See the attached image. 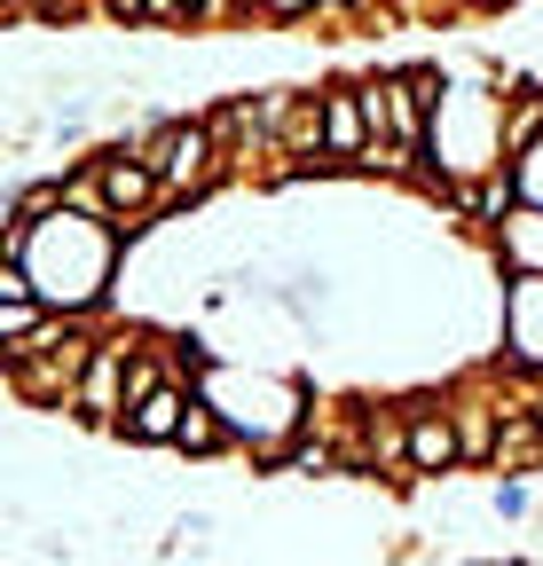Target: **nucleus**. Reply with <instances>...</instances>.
<instances>
[{"instance_id": "nucleus-1", "label": "nucleus", "mask_w": 543, "mask_h": 566, "mask_svg": "<svg viewBox=\"0 0 543 566\" xmlns=\"http://www.w3.org/2000/svg\"><path fill=\"white\" fill-rule=\"evenodd\" d=\"M17 229H24V221H17ZM17 268L32 275V292H40L55 315H111L118 268H126V229H118V221H95V212L55 205L48 221L24 229Z\"/></svg>"}, {"instance_id": "nucleus-2", "label": "nucleus", "mask_w": 543, "mask_h": 566, "mask_svg": "<svg viewBox=\"0 0 543 566\" xmlns=\"http://www.w3.org/2000/svg\"><path fill=\"white\" fill-rule=\"evenodd\" d=\"M197 394L229 417V441H237V457H252V464L284 457V441L307 433L315 409H323L300 370H284V363H244V354H221V363L197 378Z\"/></svg>"}, {"instance_id": "nucleus-3", "label": "nucleus", "mask_w": 543, "mask_h": 566, "mask_svg": "<svg viewBox=\"0 0 543 566\" xmlns=\"http://www.w3.org/2000/svg\"><path fill=\"white\" fill-rule=\"evenodd\" d=\"M95 346H103L95 315H48L32 338H9V346H0L9 401H17L24 417H48V409L72 417V394H80V378H87V363H95Z\"/></svg>"}, {"instance_id": "nucleus-4", "label": "nucleus", "mask_w": 543, "mask_h": 566, "mask_svg": "<svg viewBox=\"0 0 543 566\" xmlns=\"http://www.w3.org/2000/svg\"><path fill=\"white\" fill-rule=\"evenodd\" d=\"M426 158L449 174V181H481L504 158V87L489 80L481 63L472 71H449V87L434 103V126H426Z\"/></svg>"}, {"instance_id": "nucleus-5", "label": "nucleus", "mask_w": 543, "mask_h": 566, "mask_svg": "<svg viewBox=\"0 0 543 566\" xmlns=\"http://www.w3.org/2000/svg\"><path fill=\"white\" fill-rule=\"evenodd\" d=\"M143 158L158 166L166 181V212H197V205H213L229 189V150H221V134L206 111H189V118H166L150 142H143Z\"/></svg>"}, {"instance_id": "nucleus-6", "label": "nucleus", "mask_w": 543, "mask_h": 566, "mask_svg": "<svg viewBox=\"0 0 543 566\" xmlns=\"http://www.w3.org/2000/svg\"><path fill=\"white\" fill-rule=\"evenodd\" d=\"M410 472L418 480H457L464 472V441H457V417H449L441 386L410 394Z\"/></svg>"}, {"instance_id": "nucleus-7", "label": "nucleus", "mask_w": 543, "mask_h": 566, "mask_svg": "<svg viewBox=\"0 0 543 566\" xmlns=\"http://www.w3.org/2000/svg\"><path fill=\"white\" fill-rule=\"evenodd\" d=\"M497 354L543 378V275H504V331Z\"/></svg>"}, {"instance_id": "nucleus-8", "label": "nucleus", "mask_w": 543, "mask_h": 566, "mask_svg": "<svg viewBox=\"0 0 543 566\" xmlns=\"http://www.w3.org/2000/svg\"><path fill=\"white\" fill-rule=\"evenodd\" d=\"M189 401H197V386H189V378H166L158 394H143V401L118 417V433H111V441H126V449H174Z\"/></svg>"}, {"instance_id": "nucleus-9", "label": "nucleus", "mask_w": 543, "mask_h": 566, "mask_svg": "<svg viewBox=\"0 0 543 566\" xmlns=\"http://www.w3.org/2000/svg\"><path fill=\"white\" fill-rule=\"evenodd\" d=\"M323 142H331V150L347 158V174H355L363 142H370V103H363V80H323Z\"/></svg>"}, {"instance_id": "nucleus-10", "label": "nucleus", "mask_w": 543, "mask_h": 566, "mask_svg": "<svg viewBox=\"0 0 543 566\" xmlns=\"http://www.w3.org/2000/svg\"><path fill=\"white\" fill-rule=\"evenodd\" d=\"M489 260L504 275H543V205H520L512 221L489 237Z\"/></svg>"}, {"instance_id": "nucleus-11", "label": "nucleus", "mask_w": 543, "mask_h": 566, "mask_svg": "<svg viewBox=\"0 0 543 566\" xmlns=\"http://www.w3.org/2000/svg\"><path fill=\"white\" fill-rule=\"evenodd\" d=\"M63 205H72V212H95V221H111V189H103V166H95V158L63 166Z\"/></svg>"}, {"instance_id": "nucleus-12", "label": "nucleus", "mask_w": 543, "mask_h": 566, "mask_svg": "<svg viewBox=\"0 0 543 566\" xmlns=\"http://www.w3.org/2000/svg\"><path fill=\"white\" fill-rule=\"evenodd\" d=\"M55 205H63V166H55V174H40V181H17V189H9V221H24V229H32V221H48Z\"/></svg>"}, {"instance_id": "nucleus-13", "label": "nucleus", "mask_w": 543, "mask_h": 566, "mask_svg": "<svg viewBox=\"0 0 543 566\" xmlns=\"http://www.w3.org/2000/svg\"><path fill=\"white\" fill-rule=\"evenodd\" d=\"M520 189H528V205H543V142L520 158Z\"/></svg>"}, {"instance_id": "nucleus-14", "label": "nucleus", "mask_w": 543, "mask_h": 566, "mask_svg": "<svg viewBox=\"0 0 543 566\" xmlns=\"http://www.w3.org/2000/svg\"><path fill=\"white\" fill-rule=\"evenodd\" d=\"M237 17H244V32H252V24L268 17V0H237Z\"/></svg>"}, {"instance_id": "nucleus-15", "label": "nucleus", "mask_w": 543, "mask_h": 566, "mask_svg": "<svg viewBox=\"0 0 543 566\" xmlns=\"http://www.w3.org/2000/svg\"><path fill=\"white\" fill-rule=\"evenodd\" d=\"M528 409H535V424H543V386H535V401H528Z\"/></svg>"}]
</instances>
